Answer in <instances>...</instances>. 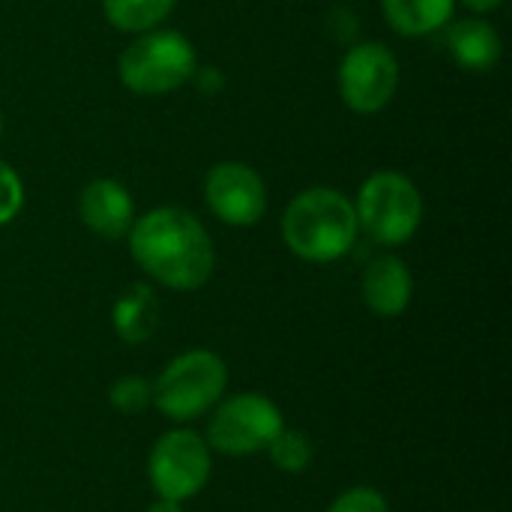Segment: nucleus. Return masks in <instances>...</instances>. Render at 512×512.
<instances>
[{"label":"nucleus","mask_w":512,"mask_h":512,"mask_svg":"<svg viewBox=\"0 0 512 512\" xmlns=\"http://www.w3.org/2000/svg\"><path fill=\"white\" fill-rule=\"evenodd\" d=\"M357 234L360 228L354 204L330 186L300 192L282 216L285 246L309 264L339 261L345 252H351Z\"/></svg>","instance_id":"2"},{"label":"nucleus","mask_w":512,"mask_h":512,"mask_svg":"<svg viewBox=\"0 0 512 512\" xmlns=\"http://www.w3.org/2000/svg\"><path fill=\"white\" fill-rule=\"evenodd\" d=\"M267 456H270L273 468H279L282 474H303V471H309V465L315 459V450H312L309 435L294 432V429H282L270 441Z\"/></svg>","instance_id":"16"},{"label":"nucleus","mask_w":512,"mask_h":512,"mask_svg":"<svg viewBox=\"0 0 512 512\" xmlns=\"http://www.w3.org/2000/svg\"><path fill=\"white\" fill-rule=\"evenodd\" d=\"M111 324L114 333L126 342V345H141L153 336L156 324H159V300L156 291L147 282H132L111 309Z\"/></svg>","instance_id":"13"},{"label":"nucleus","mask_w":512,"mask_h":512,"mask_svg":"<svg viewBox=\"0 0 512 512\" xmlns=\"http://www.w3.org/2000/svg\"><path fill=\"white\" fill-rule=\"evenodd\" d=\"M195 48L177 30L141 33L117 60V75L138 96H165L195 75Z\"/></svg>","instance_id":"3"},{"label":"nucleus","mask_w":512,"mask_h":512,"mask_svg":"<svg viewBox=\"0 0 512 512\" xmlns=\"http://www.w3.org/2000/svg\"><path fill=\"white\" fill-rule=\"evenodd\" d=\"M210 468L213 459L207 441L192 429H171L153 444L147 477L159 498L183 504L207 486Z\"/></svg>","instance_id":"7"},{"label":"nucleus","mask_w":512,"mask_h":512,"mask_svg":"<svg viewBox=\"0 0 512 512\" xmlns=\"http://www.w3.org/2000/svg\"><path fill=\"white\" fill-rule=\"evenodd\" d=\"M108 402L114 405L117 414L123 417H138L153 405V384L138 375H123L111 384Z\"/></svg>","instance_id":"17"},{"label":"nucleus","mask_w":512,"mask_h":512,"mask_svg":"<svg viewBox=\"0 0 512 512\" xmlns=\"http://www.w3.org/2000/svg\"><path fill=\"white\" fill-rule=\"evenodd\" d=\"M471 12H495L504 0H462Z\"/></svg>","instance_id":"20"},{"label":"nucleus","mask_w":512,"mask_h":512,"mask_svg":"<svg viewBox=\"0 0 512 512\" xmlns=\"http://www.w3.org/2000/svg\"><path fill=\"white\" fill-rule=\"evenodd\" d=\"M129 249L135 264L171 291H198L216 267L207 228L183 207H156L135 219Z\"/></svg>","instance_id":"1"},{"label":"nucleus","mask_w":512,"mask_h":512,"mask_svg":"<svg viewBox=\"0 0 512 512\" xmlns=\"http://www.w3.org/2000/svg\"><path fill=\"white\" fill-rule=\"evenodd\" d=\"M0 135H3V114H0Z\"/></svg>","instance_id":"22"},{"label":"nucleus","mask_w":512,"mask_h":512,"mask_svg":"<svg viewBox=\"0 0 512 512\" xmlns=\"http://www.w3.org/2000/svg\"><path fill=\"white\" fill-rule=\"evenodd\" d=\"M78 216L96 237L120 240L129 234V228L135 222V201L120 180L99 177L81 189Z\"/></svg>","instance_id":"10"},{"label":"nucleus","mask_w":512,"mask_h":512,"mask_svg":"<svg viewBox=\"0 0 512 512\" xmlns=\"http://www.w3.org/2000/svg\"><path fill=\"white\" fill-rule=\"evenodd\" d=\"M24 207V183L9 162L0 159V225L12 222Z\"/></svg>","instance_id":"18"},{"label":"nucleus","mask_w":512,"mask_h":512,"mask_svg":"<svg viewBox=\"0 0 512 512\" xmlns=\"http://www.w3.org/2000/svg\"><path fill=\"white\" fill-rule=\"evenodd\" d=\"M357 228L378 246L408 243L423 222V195L411 177L399 171L372 174L354 204Z\"/></svg>","instance_id":"5"},{"label":"nucleus","mask_w":512,"mask_h":512,"mask_svg":"<svg viewBox=\"0 0 512 512\" xmlns=\"http://www.w3.org/2000/svg\"><path fill=\"white\" fill-rule=\"evenodd\" d=\"M399 90V60L384 42H360L339 63V96L357 114L384 111Z\"/></svg>","instance_id":"8"},{"label":"nucleus","mask_w":512,"mask_h":512,"mask_svg":"<svg viewBox=\"0 0 512 512\" xmlns=\"http://www.w3.org/2000/svg\"><path fill=\"white\" fill-rule=\"evenodd\" d=\"M228 387V366L219 354L195 348L174 357L153 384V405L174 423L207 414Z\"/></svg>","instance_id":"4"},{"label":"nucleus","mask_w":512,"mask_h":512,"mask_svg":"<svg viewBox=\"0 0 512 512\" xmlns=\"http://www.w3.org/2000/svg\"><path fill=\"white\" fill-rule=\"evenodd\" d=\"M204 198L216 219L234 228L258 225L267 213V186L246 162H216L204 177Z\"/></svg>","instance_id":"9"},{"label":"nucleus","mask_w":512,"mask_h":512,"mask_svg":"<svg viewBox=\"0 0 512 512\" xmlns=\"http://www.w3.org/2000/svg\"><path fill=\"white\" fill-rule=\"evenodd\" d=\"M447 48L453 60L468 72H492L504 54L501 33L483 18H462L447 33Z\"/></svg>","instance_id":"12"},{"label":"nucleus","mask_w":512,"mask_h":512,"mask_svg":"<svg viewBox=\"0 0 512 512\" xmlns=\"http://www.w3.org/2000/svg\"><path fill=\"white\" fill-rule=\"evenodd\" d=\"M285 429L279 405L261 393H237L225 399L207 423V447L225 456H249L270 447Z\"/></svg>","instance_id":"6"},{"label":"nucleus","mask_w":512,"mask_h":512,"mask_svg":"<svg viewBox=\"0 0 512 512\" xmlns=\"http://www.w3.org/2000/svg\"><path fill=\"white\" fill-rule=\"evenodd\" d=\"M381 9L396 33L429 36L453 18L456 0H381Z\"/></svg>","instance_id":"14"},{"label":"nucleus","mask_w":512,"mask_h":512,"mask_svg":"<svg viewBox=\"0 0 512 512\" xmlns=\"http://www.w3.org/2000/svg\"><path fill=\"white\" fill-rule=\"evenodd\" d=\"M327 512H390L387 498L372 486H354L342 492Z\"/></svg>","instance_id":"19"},{"label":"nucleus","mask_w":512,"mask_h":512,"mask_svg":"<svg viewBox=\"0 0 512 512\" xmlns=\"http://www.w3.org/2000/svg\"><path fill=\"white\" fill-rule=\"evenodd\" d=\"M414 276L396 255H381L363 270V303L378 318H396L411 306Z\"/></svg>","instance_id":"11"},{"label":"nucleus","mask_w":512,"mask_h":512,"mask_svg":"<svg viewBox=\"0 0 512 512\" xmlns=\"http://www.w3.org/2000/svg\"><path fill=\"white\" fill-rule=\"evenodd\" d=\"M174 3L177 0H102V9L120 33H147L174 12Z\"/></svg>","instance_id":"15"},{"label":"nucleus","mask_w":512,"mask_h":512,"mask_svg":"<svg viewBox=\"0 0 512 512\" xmlns=\"http://www.w3.org/2000/svg\"><path fill=\"white\" fill-rule=\"evenodd\" d=\"M144 512H183V504H177V501H165V498H159V501H153L150 507Z\"/></svg>","instance_id":"21"}]
</instances>
